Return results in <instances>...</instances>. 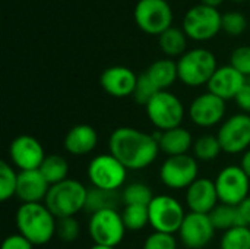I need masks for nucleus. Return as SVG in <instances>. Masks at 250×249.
Wrapping results in <instances>:
<instances>
[{"label":"nucleus","mask_w":250,"mask_h":249,"mask_svg":"<svg viewBox=\"0 0 250 249\" xmlns=\"http://www.w3.org/2000/svg\"><path fill=\"white\" fill-rule=\"evenodd\" d=\"M108 151L127 170H142L157 160L160 145L154 135L136 128L122 126L111 132Z\"/></svg>","instance_id":"1"},{"label":"nucleus","mask_w":250,"mask_h":249,"mask_svg":"<svg viewBox=\"0 0 250 249\" xmlns=\"http://www.w3.org/2000/svg\"><path fill=\"white\" fill-rule=\"evenodd\" d=\"M15 222L18 233L25 236L34 247L48 244L57 232V219L44 203L21 204Z\"/></svg>","instance_id":"2"},{"label":"nucleus","mask_w":250,"mask_h":249,"mask_svg":"<svg viewBox=\"0 0 250 249\" xmlns=\"http://www.w3.org/2000/svg\"><path fill=\"white\" fill-rule=\"evenodd\" d=\"M88 188L76 179H66L60 183L51 185L44 204L54 214L56 219L75 217L85 210Z\"/></svg>","instance_id":"3"},{"label":"nucleus","mask_w":250,"mask_h":249,"mask_svg":"<svg viewBox=\"0 0 250 249\" xmlns=\"http://www.w3.org/2000/svg\"><path fill=\"white\" fill-rule=\"evenodd\" d=\"M217 69V57L211 50L202 47L188 50L177 60L179 79L185 85L193 88L208 85Z\"/></svg>","instance_id":"4"},{"label":"nucleus","mask_w":250,"mask_h":249,"mask_svg":"<svg viewBox=\"0 0 250 249\" xmlns=\"http://www.w3.org/2000/svg\"><path fill=\"white\" fill-rule=\"evenodd\" d=\"M149 122L160 131L179 128L185 119V106L177 95L170 91H158L145 106Z\"/></svg>","instance_id":"5"},{"label":"nucleus","mask_w":250,"mask_h":249,"mask_svg":"<svg viewBox=\"0 0 250 249\" xmlns=\"http://www.w3.org/2000/svg\"><path fill=\"white\" fill-rule=\"evenodd\" d=\"M223 29V15L218 9L205 4L190 7L183 18V31L188 38L195 41H208Z\"/></svg>","instance_id":"6"},{"label":"nucleus","mask_w":250,"mask_h":249,"mask_svg":"<svg viewBox=\"0 0 250 249\" xmlns=\"http://www.w3.org/2000/svg\"><path fill=\"white\" fill-rule=\"evenodd\" d=\"M149 226L154 232L179 233L186 217L185 208L179 200L171 195H155L148 205Z\"/></svg>","instance_id":"7"},{"label":"nucleus","mask_w":250,"mask_h":249,"mask_svg":"<svg viewBox=\"0 0 250 249\" xmlns=\"http://www.w3.org/2000/svg\"><path fill=\"white\" fill-rule=\"evenodd\" d=\"M86 175L94 188L117 191L123 188L126 182L127 169L114 156L108 153L94 157L88 164Z\"/></svg>","instance_id":"8"},{"label":"nucleus","mask_w":250,"mask_h":249,"mask_svg":"<svg viewBox=\"0 0 250 249\" xmlns=\"http://www.w3.org/2000/svg\"><path fill=\"white\" fill-rule=\"evenodd\" d=\"M126 230L122 214L117 210L97 211L91 214L88 223V233L94 245L116 248L122 244Z\"/></svg>","instance_id":"9"},{"label":"nucleus","mask_w":250,"mask_h":249,"mask_svg":"<svg viewBox=\"0 0 250 249\" xmlns=\"http://www.w3.org/2000/svg\"><path fill=\"white\" fill-rule=\"evenodd\" d=\"M133 18L136 25L149 35H161L171 28L173 10L167 0H138Z\"/></svg>","instance_id":"10"},{"label":"nucleus","mask_w":250,"mask_h":249,"mask_svg":"<svg viewBox=\"0 0 250 249\" xmlns=\"http://www.w3.org/2000/svg\"><path fill=\"white\" fill-rule=\"evenodd\" d=\"M214 182L221 204L236 207L249 197L250 178L240 166L224 167L218 172Z\"/></svg>","instance_id":"11"},{"label":"nucleus","mask_w":250,"mask_h":249,"mask_svg":"<svg viewBox=\"0 0 250 249\" xmlns=\"http://www.w3.org/2000/svg\"><path fill=\"white\" fill-rule=\"evenodd\" d=\"M198 178V160L188 154L167 157L160 167V179L170 189H188Z\"/></svg>","instance_id":"12"},{"label":"nucleus","mask_w":250,"mask_h":249,"mask_svg":"<svg viewBox=\"0 0 250 249\" xmlns=\"http://www.w3.org/2000/svg\"><path fill=\"white\" fill-rule=\"evenodd\" d=\"M217 138L226 154H243L250 147V114L237 113L223 122Z\"/></svg>","instance_id":"13"},{"label":"nucleus","mask_w":250,"mask_h":249,"mask_svg":"<svg viewBox=\"0 0 250 249\" xmlns=\"http://www.w3.org/2000/svg\"><path fill=\"white\" fill-rule=\"evenodd\" d=\"M9 158L10 164L19 169V172L38 170L45 158V153L37 138L31 135H19L10 142Z\"/></svg>","instance_id":"14"},{"label":"nucleus","mask_w":250,"mask_h":249,"mask_svg":"<svg viewBox=\"0 0 250 249\" xmlns=\"http://www.w3.org/2000/svg\"><path fill=\"white\" fill-rule=\"evenodd\" d=\"M215 227L211 223L209 214L188 213L179 230L182 244L188 249H204L214 238Z\"/></svg>","instance_id":"15"},{"label":"nucleus","mask_w":250,"mask_h":249,"mask_svg":"<svg viewBox=\"0 0 250 249\" xmlns=\"http://www.w3.org/2000/svg\"><path fill=\"white\" fill-rule=\"evenodd\" d=\"M226 116V101L212 92L198 95L189 106L190 120L201 128H211L223 122Z\"/></svg>","instance_id":"16"},{"label":"nucleus","mask_w":250,"mask_h":249,"mask_svg":"<svg viewBox=\"0 0 250 249\" xmlns=\"http://www.w3.org/2000/svg\"><path fill=\"white\" fill-rule=\"evenodd\" d=\"M138 82L136 73L126 66H110L100 76L101 88L111 97L125 98L133 95Z\"/></svg>","instance_id":"17"},{"label":"nucleus","mask_w":250,"mask_h":249,"mask_svg":"<svg viewBox=\"0 0 250 249\" xmlns=\"http://www.w3.org/2000/svg\"><path fill=\"white\" fill-rule=\"evenodd\" d=\"M220 203L215 182L208 178H198L186 189V204L190 213L209 214Z\"/></svg>","instance_id":"18"},{"label":"nucleus","mask_w":250,"mask_h":249,"mask_svg":"<svg viewBox=\"0 0 250 249\" xmlns=\"http://www.w3.org/2000/svg\"><path fill=\"white\" fill-rule=\"evenodd\" d=\"M246 76L236 70L231 65L220 66L208 82V91L214 95L227 100H234L239 91L245 87Z\"/></svg>","instance_id":"19"},{"label":"nucleus","mask_w":250,"mask_h":249,"mask_svg":"<svg viewBox=\"0 0 250 249\" xmlns=\"http://www.w3.org/2000/svg\"><path fill=\"white\" fill-rule=\"evenodd\" d=\"M50 191V183L40 170H25L18 173L16 198L22 204H35L45 201Z\"/></svg>","instance_id":"20"},{"label":"nucleus","mask_w":250,"mask_h":249,"mask_svg":"<svg viewBox=\"0 0 250 249\" xmlns=\"http://www.w3.org/2000/svg\"><path fill=\"white\" fill-rule=\"evenodd\" d=\"M63 145L64 150L75 157L86 156L97 148L98 134L95 128H92L91 125L81 123L67 131Z\"/></svg>","instance_id":"21"},{"label":"nucleus","mask_w":250,"mask_h":249,"mask_svg":"<svg viewBox=\"0 0 250 249\" xmlns=\"http://www.w3.org/2000/svg\"><path fill=\"white\" fill-rule=\"evenodd\" d=\"M154 136L158 141L160 151H163L167 157L188 154V151L193 147L195 142L192 134L182 126L164 132H157L154 134Z\"/></svg>","instance_id":"22"},{"label":"nucleus","mask_w":250,"mask_h":249,"mask_svg":"<svg viewBox=\"0 0 250 249\" xmlns=\"http://www.w3.org/2000/svg\"><path fill=\"white\" fill-rule=\"evenodd\" d=\"M145 73L160 91H167L179 79L177 63L170 57L155 60Z\"/></svg>","instance_id":"23"},{"label":"nucleus","mask_w":250,"mask_h":249,"mask_svg":"<svg viewBox=\"0 0 250 249\" xmlns=\"http://www.w3.org/2000/svg\"><path fill=\"white\" fill-rule=\"evenodd\" d=\"M158 45L161 51L171 57H182L188 50V35L183 28L171 26L158 37Z\"/></svg>","instance_id":"24"},{"label":"nucleus","mask_w":250,"mask_h":249,"mask_svg":"<svg viewBox=\"0 0 250 249\" xmlns=\"http://www.w3.org/2000/svg\"><path fill=\"white\" fill-rule=\"evenodd\" d=\"M120 203H123V200L122 195L117 194V191H105L91 186L88 188L85 210L91 214L103 210H117Z\"/></svg>","instance_id":"25"},{"label":"nucleus","mask_w":250,"mask_h":249,"mask_svg":"<svg viewBox=\"0 0 250 249\" xmlns=\"http://www.w3.org/2000/svg\"><path fill=\"white\" fill-rule=\"evenodd\" d=\"M38 170L45 178V181L50 183V186L69 179L67 178L69 176V163L64 157H62L59 154L45 156V158Z\"/></svg>","instance_id":"26"},{"label":"nucleus","mask_w":250,"mask_h":249,"mask_svg":"<svg viewBox=\"0 0 250 249\" xmlns=\"http://www.w3.org/2000/svg\"><path fill=\"white\" fill-rule=\"evenodd\" d=\"M192 150H193V157L201 161L215 160L223 151L217 135H202L196 138Z\"/></svg>","instance_id":"27"},{"label":"nucleus","mask_w":250,"mask_h":249,"mask_svg":"<svg viewBox=\"0 0 250 249\" xmlns=\"http://www.w3.org/2000/svg\"><path fill=\"white\" fill-rule=\"evenodd\" d=\"M122 200L125 205H149L154 200L152 191L142 182H133L123 188Z\"/></svg>","instance_id":"28"},{"label":"nucleus","mask_w":250,"mask_h":249,"mask_svg":"<svg viewBox=\"0 0 250 249\" xmlns=\"http://www.w3.org/2000/svg\"><path fill=\"white\" fill-rule=\"evenodd\" d=\"M120 214L127 230L138 232L149 225L148 205H125Z\"/></svg>","instance_id":"29"},{"label":"nucleus","mask_w":250,"mask_h":249,"mask_svg":"<svg viewBox=\"0 0 250 249\" xmlns=\"http://www.w3.org/2000/svg\"><path fill=\"white\" fill-rule=\"evenodd\" d=\"M220 249H250V227L234 226L226 230L220 241Z\"/></svg>","instance_id":"30"},{"label":"nucleus","mask_w":250,"mask_h":249,"mask_svg":"<svg viewBox=\"0 0 250 249\" xmlns=\"http://www.w3.org/2000/svg\"><path fill=\"white\" fill-rule=\"evenodd\" d=\"M209 219L212 226L215 227V230H229L234 226H237V213H236V207L233 205H227V204H218L211 213H209Z\"/></svg>","instance_id":"31"},{"label":"nucleus","mask_w":250,"mask_h":249,"mask_svg":"<svg viewBox=\"0 0 250 249\" xmlns=\"http://www.w3.org/2000/svg\"><path fill=\"white\" fill-rule=\"evenodd\" d=\"M18 173L7 161H0V200L3 203L9 201L16 195Z\"/></svg>","instance_id":"32"},{"label":"nucleus","mask_w":250,"mask_h":249,"mask_svg":"<svg viewBox=\"0 0 250 249\" xmlns=\"http://www.w3.org/2000/svg\"><path fill=\"white\" fill-rule=\"evenodd\" d=\"M158 91L160 90L154 85V82L148 78V75L142 73L141 76H138V82H136V87H135L132 97L135 98V101L138 104L146 106Z\"/></svg>","instance_id":"33"},{"label":"nucleus","mask_w":250,"mask_h":249,"mask_svg":"<svg viewBox=\"0 0 250 249\" xmlns=\"http://www.w3.org/2000/svg\"><path fill=\"white\" fill-rule=\"evenodd\" d=\"M248 28V19L240 12H227L223 15V31L229 35H240Z\"/></svg>","instance_id":"34"},{"label":"nucleus","mask_w":250,"mask_h":249,"mask_svg":"<svg viewBox=\"0 0 250 249\" xmlns=\"http://www.w3.org/2000/svg\"><path fill=\"white\" fill-rule=\"evenodd\" d=\"M79 233H81V226H79V222L75 217L57 219V232H56V235L63 242L76 241L79 238Z\"/></svg>","instance_id":"35"},{"label":"nucleus","mask_w":250,"mask_h":249,"mask_svg":"<svg viewBox=\"0 0 250 249\" xmlns=\"http://www.w3.org/2000/svg\"><path fill=\"white\" fill-rule=\"evenodd\" d=\"M230 65L243 76H250V45H242L233 50Z\"/></svg>","instance_id":"36"},{"label":"nucleus","mask_w":250,"mask_h":249,"mask_svg":"<svg viewBox=\"0 0 250 249\" xmlns=\"http://www.w3.org/2000/svg\"><path fill=\"white\" fill-rule=\"evenodd\" d=\"M144 249H177V242L171 233L154 232L145 239Z\"/></svg>","instance_id":"37"},{"label":"nucleus","mask_w":250,"mask_h":249,"mask_svg":"<svg viewBox=\"0 0 250 249\" xmlns=\"http://www.w3.org/2000/svg\"><path fill=\"white\" fill-rule=\"evenodd\" d=\"M1 249H34V245L21 233H13L3 241Z\"/></svg>","instance_id":"38"},{"label":"nucleus","mask_w":250,"mask_h":249,"mask_svg":"<svg viewBox=\"0 0 250 249\" xmlns=\"http://www.w3.org/2000/svg\"><path fill=\"white\" fill-rule=\"evenodd\" d=\"M236 213H237V226L250 227V197L242 201L239 205H236Z\"/></svg>","instance_id":"39"},{"label":"nucleus","mask_w":250,"mask_h":249,"mask_svg":"<svg viewBox=\"0 0 250 249\" xmlns=\"http://www.w3.org/2000/svg\"><path fill=\"white\" fill-rule=\"evenodd\" d=\"M234 100H236V104L239 106V109L242 110V113L250 114V85L248 82L239 91V94L236 95Z\"/></svg>","instance_id":"40"},{"label":"nucleus","mask_w":250,"mask_h":249,"mask_svg":"<svg viewBox=\"0 0 250 249\" xmlns=\"http://www.w3.org/2000/svg\"><path fill=\"white\" fill-rule=\"evenodd\" d=\"M240 167H242V170L250 178V148L248 151L243 153L242 160H240Z\"/></svg>","instance_id":"41"},{"label":"nucleus","mask_w":250,"mask_h":249,"mask_svg":"<svg viewBox=\"0 0 250 249\" xmlns=\"http://www.w3.org/2000/svg\"><path fill=\"white\" fill-rule=\"evenodd\" d=\"M223 1H224V0H202V4L209 6V7H215V9H217Z\"/></svg>","instance_id":"42"},{"label":"nucleus","mask_w":250,"mask_h":249,"mask_svg":"<svg viewBox=\"0 0 250 249\" xmlns=\"http://www.w3.org/2000/svg\"><path fill=\"white\" fill-rule=\"evenodd\" d=\"M89 249H116V248H111V247H103V245H92Z\"/></svg>","instance_id":"43"},{"label":"nucleus","mask_w":250,"mask_h":249,"mask_svg":"<svg viewBox=\"0 0 250 249\" xmlns=\"http://www.w3.org/2000/svg\"><path fill=\"white\" fill-rule=\"evenodd\" d=\"M246 82H248V84L250 85V76H248V78H246Z\"/></svg>","instance_id":"44"},{"label":"nucleus","mask_w":250,"mask_h":249,"mask_svg":"<svg viewBox=\"0 0 250 249\" xmlns=\"http://www.w3.org/2000/svg\"><path fill=\"white\" fill-rule=\"evenodd\" d=\"M231 1H239L240 3V1H245V0H231Z\"/></svg>","instance_id":"45"}]
</instances>
